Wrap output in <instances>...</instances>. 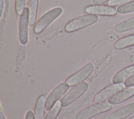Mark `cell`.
<instances>
[{"mask_svg":"<svg viewBox=\"0 0 134 119\" xmlns=\"http://www.w3.org/2000/svg\"><path fill=\"white\" fill-rule=\"evenodd\" d=\"M98 16L94 14H88L79 16L70 22L65 27V30L69 32H73L92 25L98 20Z\"/></svg>","mask_w":134,"mask_h":119,"instance_id":"1","label":"cell"},{"mask_svg":"<svg viewBox=\"0 0 134 119\" xmlns=\"http://www.w3.org/2000/svg\"><path fill=\"white\" fill-rule=\"evenodd\" d=\"M111 104L108 102H101L92 105L80 111L76 119H90L96 115L107 112L111 109Z\"/></svg>","mask_w":134,"mask_h":119,"instance_id":"2","label":"cell"},{"mask_svg":"<svg viewBox=\"0 0 134 119\" xmlns=\"http://www.w3.org/2000/svg\"><path fill=\"white\" fill-rule=\"evenodd\" d=\"M88 84L86 82L80 83L72 88L61 99L62 106L66 107L81 96L87 89Z\"/></svg>","mask_w":134,"mask_h":119,"instance_id":"3","label":"cell"},{"mask_svg":"<svg viewBox=\"0 0 134 119\" xmlns=\"http://www.w3.org/2000/svg\"><path fill=\"white\" fill-rule=\"evenodd\" d=\"M62 9L60 7H56L48 11L36 23L34 28V32L36 33H39L42 32L62 13Z\"/></svg>","mask_w":134,"mask_h":119,"instance_id":"4","label":"cell"},{"mask_svg":"<svg viewBox=\"0 0 134 119\" xmlns=\"http://www.w3.org/2000/svg\"><path fill=\"white\" fill-rule=\"evenodd\" d=\"M69 85L66 82H63L57 86L48 95L45 104V109L50 110L55 103L59 100L63 95L68 91Z\"/></svg>","mask_w":134,"mask_h":119,"instance_id":"5","label":"cell"},{"mask_svg":"<svg viewBox=\"0 0 134 119\" xmlns=\"http://www.w3.org/2000/svg\"><path fill=\"white\" fill-rule=\"evenodd\" d=\"M93 69V64L88 63L76 73L69 77L66 80V82L70 86H76L86 79L91 75Z\"/></svg>","mask_w":134,"mask_h":119,"instance_id":"6","label":"cell"},{"mask_svg":"<svg viewBox=\"0 0 134 119\" xmlns=\"http://www.w3.org/2000/svg\"><path fill=\"white\" fill-rule=\"evenodd\" d=\"M126 87L125 84L122 82L110 85L98 92L95 96L94 100L96 103L103 102L117 92L124 89Z\"/></svg>","mask_w":134,"mask_h":119,"instance_id":"7","label":"cell"},{"mask_svg":"<svg viewBox=\"0 0 134 119\" xmlns=\"http://www.w3.org/2000/svg\"><path fill=\"white\" fill-rule=\"evenodd\" d=\"M29 17V8L25 7L23 14L20 15L19 22V37L20 42L22 44H26L28 42Z\"/></svg>","mask_w":134,"mask_h":119,"instance_id":"8","label":"cell"},{"mask_svg":"<svg viewBox=\"0 0 134 119\" xmlns=\"http://www.w3.org/2000/svg\"><path fill=\"white\" fill-rule=\"evenodd\" d=\"M133 95L134 85L117 92L108 99V102L114 105L119 104L129 99Z\"/></svg>","mask_w":134,"mask_h":119,"instance_id":"9","label":"cell"},{"mask_svg":"<svg viewBox=\"0 0 134 119\" xmlns=\"http://www.w3.org/2000/svg\"><path fill=\"white\" fill-rule=\"evenodd\" d=\"M85 11L90 14L106 16H113L117 13L116 9L113 7L104 5L87 6L85 8Z\"/></svg>","mask_w":134,"mask_h":119,"instance_id":"10","label":"cell"},{"mask_svg":"<svg viewBox=\"0 0 134 119\" xmlns=\"http://www.w3.org/2000/svg\"><path fill=\"white\" fill-rule=\"evenodd\" d=\"M134 113V102L110 113L108 119H123Z\"/></svg>","mask_w":134,"mask_h":119,"instance_id":"11","label":"cell"},{"mask_svg":"<svg viewBox=\"0 0 134 119\" xmlns=\"http://www.w3.org/2000/svg\"><path fill=\"white\" fill-rule=\"evenodd\" d=\"M134 75V64H132L118 72L112 79L114 84L121 83Z\"/></svg>","mask_w":134,"mask_h":119,"instance_id":"12","label":"cell"},{"mask_svg":"<svg viewBox=\"0 0 134 119\" xmlns=\"http://www.w3.org/2000/svg\"><path fill=\"white\" fill-rule=\"evenodd\" d=\"M46 104V97L40 96L38 99L35 108V119H44V109Z\"/></svg>","mask_w":134,"mask_h":119,"instance_id":"13","label":"cell"},{"mask_svg":"<svg viewBox=\"0 0 134 119\" xmlns=\"http://www.w3.org/2000/svg\"><path fill=\"white\" fill-rule=\"evenodd\" d=\"M114 29L117 32H123L134 29V16L118 23Z\"/></svg>","mask_w":134,"mask_h":119,"instance_id":"14","label":"cell"},{"mask_svg":"<svg viewBox=\"0 0 134 119\" xmlns=\"http://www.w3.org/2000/svg\"><path fill=\"white\" fill-rule=\"evenodd\" d=\"M38 5V0H28V6L29 10V23L31 26L34 25L36 23Z\"/></svg>","mask_w":134,"mask_h":119,"instance_id":"15","label":"cell"},{"mask_svg":"<svg viewBox=\"0 0 134 119\" xmlns=\"http://www.w3.org/2000/svg\"><path fill=\"white\" fill-rule=\"evenodd\" d=\"M134 45V34L128 35L118 40L114 44L117 50H120Z\"/></svg>","mask_w":134,"mask_h":119,"instance_id":"16","label":"cell"},{"mask_svg":"<svg viewBox=\"0 0 134 119\" xmlns=\"http://www.w3.org/2000/svg\"><path fill=\"white\" fill-rule=\"evenodd\" d=\"M61 101L58 100L48 112L44 119H55L61 111Z\"/></svg>","mask_w":134,"mask_h":119,"instance_id":"17","label":"cell"},{"mask_svg":"<svg viewBox=\"0 0 134 119\" xmlns=\"http://www.w3.org/2000/svg\"><path fill=\"white\" fill-rule=\"evenodd\" d=\"M117 11L120 14H127L134 11V0L119 6L117 8Z\"/></svg>","mask_w":134,"mask_h":119,"instance_id":"18","label":"cell"},{"mask_svg":"<svg viewBox=\"0 0 134 119\" xmlns=\"http://www.w3.org/2000/svg\"><path fill=\"white\" fill-rule=\"evenodd\" d=\"M25 5V0H15V9L18 15H21L24 9Z\"/></svg>","mask_w":134,"mask_h":119,"instance_id":"19","label":"cell"},{"mask_svg":"<svg viewBox=\"0 0 134 119\" xmlns=\"http://www.w3.org/2000/svg\"><path fill=\"white\" fill-rule=\"evenodd\" d=\"M133 0H110L108 2V5L109 6H116L122 4L127 3Z\"/></svg>","mask_w":134,"mask_h":119,"instance_id":"20","label":"cell"},{"mask_svg":"<svg viewBox=\"0 0 134 119\" xmlns=\"http://www.w3.org/2000/svg\"><path fill=\"white\" fill-rule=\"evenodd\" d=\"M124 84L126 87H130V86H133L134 85V75L127 79L125 81Z\"/></svg>","mask_w":134,"mask_h":119,"instance_id":"21","label":"cell"},{"mask_svg":"<svg viewBox=\"0 0 134 119\" xmlns=\"http://www.w3.org/2000/svg\"><path fill=\"white\" fill-rule=\"evenodd\" d=\"M25 119H35V115L32 111H29L27 112Z\"/></svg>","mask_w":134,"mask_h":119,"instance_id":"22","label":"cell"},{"mask_svg":"<svg viewBox=\"0 0 134 119\" xmlns=\"http://www.w3.org/2000/svg\"><path fill=\"white\" fill-rule=\"evenodd\" d=\"M110 0H93V3L95 5H100Z\"/></svg>","mask_w":134,"mask_h":119,"instance_id":"23","label":"cell"},{"mask_svg":"<svg viewBox=\"0 0 134 119\" xmlns=\"http://www.w3.org/2000/svg\"><path fill=\"white\" fill-rule=\"evenodd\" d=\"M3 1L4 0H0V4H1V16H2V11H3Z\"/></svg>","mask_w":134,"mask_h":119,"instance_id":"24","label":"cell"},{"mask_svg":"<svg viewBox=\"0 0 134 119\" xmlns=\"http://www.w3.org/2000/svg\"><path fill=\"white\" fill-rule=\"evenodd\" d=\"M0 119H6L5 117L1 112H0Z\"/></svg>","mask_w":134,"mask_h":119,"instance_id":"25","label":"cell"}]
</instances>
